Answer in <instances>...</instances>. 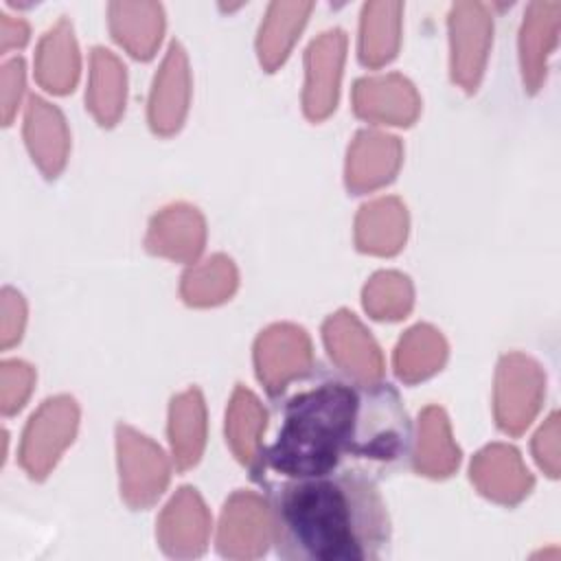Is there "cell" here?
<instances>
[{"label": "cell", "mask_w": 561, "mask_h": 561, "mask_svg": "<svg viewBox=\"0 0 561 561\" xmlns=\"http://www.w3.org/2000/svg\"><path fill=\"white\" fill-rule=\"evenodd\" d=\"M184 70L186 66H184L182 48L173 44L160 75V88L156 90V99H153L156 127H164V125L171 127L173 121H178V114L184 103V85H186Z\"/></svg>", "instance_id": "8fae6325"}, {"label": "cell", "mask_w": 561, "mask_h": 561, "mask_svg": "<svg viewBox=\"0 0 561 561\" xmlns=\"http://www.w3.org/2000/svg\"><path fill=\"white\" fill-rule=\"evenodd\" d=\"M313 9L311 2H274L267 9L265 22L261 26V59L272 68L278 64L287 48L291 46L296 33L305 24L309 11Z\"/></svg>", "instance_id": "ba28073f"}, {"label": "cell", "mask_w": 561, "mask_h": 561, "mask_svg": "<svg viewBox=\"0 0 561 561\" xmlns=\"http://www.w3.org/2000/svg\"><path fill=\"white\" fill-rule=\"evenodd\" d=\"M405 443L408 421L394 390L327 381L285 403L278 438L256 456L254 476L263 469L285 478L333 473L344 456L394 460Z\"/></svg>", "instance_id": "6da1fadb"}, {"label": "cell", "mask_w": 561, "mask_h": 561, "mask_svg": "<svg viewBox=\"0 0 561 561\" xmlns=\"http://www.w3.org/2000/svg\"><path fill=\"white\" fill-rule=\"evenodd\" d=\"M162 7L156 2H112L110 26L114 37L134 55H151L162 31Z\"/></svg>", "instance_id": "5b68a950"}, {"label": "cell", "mask_w": 561, "mask_h": 561, "mask_svg": "<svg viewBox=\"0 0 561 561\" xmlns=\"http://www.w3.org/2000/svg\"><path fill=\"white\" fill-rule=\"evenodd\" d=\"M0 28H2V48L7 50L9 46H15V44H24L26 42V35H28V28L22 20H13V15H7V13H0Z\"/></svg>", "instance_id": "e0dca14e"}, {"label": "cell", "mask_w": 561, "mask_h": 561, "mask_svg": "<svg viewBox=\"0 0 561 561\" xmlns=\"http://www.w3.org/2000/svg\"><path fill=\"white\" fill-rule=\"evenodd\" d=\"M70 403L48 401V405L33 419L24 443V462L31 471H44L72 432L75 408Z\"/></svg>", "instance_id": "277c9868"}, {"label": "cell", "mask_w": 561, "mask_h": 561, "mask_svg": "<svg viewBox=\"0 0 561 561\" xmlns=\"http://www.w3.org/2000/svg\"><path fill=\"white\" fill-rule=\"evenodd\" d=\"M33 112L28 118V136L31 145L37 151L39 160L46 169H55L61 162V127L57 125V114L44 107V103L33 101Z\"/></svg>", "instance_id": "5bb4252c"}, {"label": "cell", "mask_w": 561, "mask_h": 561, "mask_svg": "<svg viewBox=\"0 0 561 561\" xmlns=\"http://www.w3.org/2000/svg\"><path fill=\"white\" fill-rule=\"evenodd\" d=\"M423 436L421 438V456H419V467L427 471H440L449 469L458 456H454V449L447 440V430H445V419L438 410H427L423 419Z\"/></svg>", "instance_id": "9a60e30c"}, {"label": "cell", "mask_w": 561, "mask_h": 561, "mask_svg": "<svg viewBox=\"0 0 561 561\" xmlns=\"http://www.w3.org/2000/svg\"><path fill=\"white\" fill-rule=\"evenodd\" d=\"M344 33L342 31H329L322 37H318L307 55L309 64V90H307V107L309 112L322 114L331 107L335 81L340 75L342 53H344Z\"/></svg>", "instance_id": "8992f818"}, {"label": "cell", "mask_w": 561, "mask_h": 561, "mask_svg": "<svg viewBox=\"0 0 561 561\" xmlns=\"http://www.w3.org/2000/svg\"><path fill=\"white\" fill-rule=\"evenodd\" d=\"M94 110L110 118L118 107L121 88V66L107 50H94Z\"/></svg>", "instance_id": "2e32d148"}, {"label": "cell", "mask_w": 561, "mask_h": 561, "mask_svg": "<svg viewBox=\"0 0 561 561\" xmlns=\"http://www.w3.org/2000/svg\"><path fill=\"white\" fill-rule=\"evenodd\" d=\"M171 436L180 462H193L202 445V405L195 392L178 399V403L173 405Z\"/></svg>", "instance_id": "7c38bea8"}, {"label": "cell", "mask_w": 561, "mask_h": 561, "mask_svg": "<svg viewBox=\"0 0 561 561\" xmlns=\"http://www.w3.org/2000/svg\"><path fill=\"white\" fill-rule=\"evenodd\" d=\"M39 79L50 85V90H64L72 83L77 72V48L72 39V28L61 20L44 39L37 55Z\"/></svg>", "instance_id": "30bf717a"}, {"label": "cell", "mask_w": 561, "mask_h": 561, "mask_svg": "<svg viewBox=\"0 0 561 561\" xmlns=\"http://www.w3.org/2000/svg\"><path fill=\"white\" fill-rule=\"evenodd\" d=\"M263 427V416L259 412V405L252 394L241 392L237 394L232 403V421H230V434L234 449L239 451V458L248 465H254L256 460V445H259V432Z\"/></svg>", "instance_id": "4fadbf2b"}, {"label": "cell", "mask_w": 561, "mask_h": 561, "mask_svg": "<svg viewBox=\"0 0 561 561\" xmlns=\"http://www.w3.org/2000/svg\"><path fill=\"white\" fill-rule=\"evenodd\" d=\"M451 48H454V75L471 85L476 83L489 37H491V15L480 2H456L449 13Z\"/></svg>", "instance_id": "3957f363"}, {"label": "cell", "mask_w": 561, "mask_h": 561, "mask_svg": "<svg viewBox=\"0 0 561 561\" xmlns=\"http://www.w3.org/2000/svg\"><path fill=\"white\" fill-rule=\"evenodd\" d=\"M399 2H368L362 11V59L381 64L392 57L399 42Z\"/></svg>", "instance_id": "9c48e42d"}, {"label": "cell", "mask_w": 561, "mask_h": 561, "mask_svg": "<svg viewBox=\"0 0 561 561\" xmlns=\"http://www.w3.org/2000/svg\"><path fill=\"white\" fill-rule=\"evenodd\" d=\"M267 522L276 557L287 561H375L390 546L386 504L357 471L272 484Z\"/></svg>", "instance_id": "7a4b0ae2"}, {"label": "cell", "mask_w": 561, "mask_h": 561, "mask_svg": "<svg viewBox=\"0 0 561 561\" xmlns=\"http://www.w3.org/2000/svg\"><path fill=\"white\" fill-rule=\"evenodd\" d=\"M559 13H561V4L552 0V2H533L524 15L526 20L522 28V59H524V75L533 85L541 77L543 57L554 44Z\"/></svg>", "instance_id": "52a82bcc"}]
</instances>
